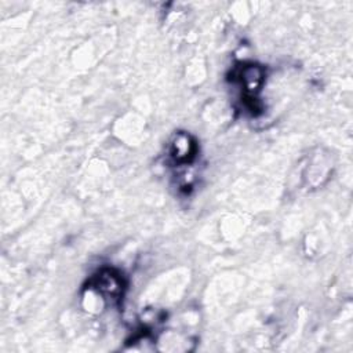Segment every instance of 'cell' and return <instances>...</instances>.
Returning <instances> with one entry per match:
<instances>
[{"instance_id": "obj_2", "label": "cell", "mask_w": 353, "mask_h": 353, "mask_svg": "<svg viewBox=\"0 0 353 353\" xmlns=\"http://www.w3.org/2000/svg\"><path fill=\"white\" fill-rule=\"evenodd\" d=\"M91 288L97 290L98 294L109 296L112 299H119L123 295L124 283L123 277L113 269H103L91 281Z\"/></svg>"}, {"instance_id": "obj_1", "label": "cell", "mask_w": 353, "mask_h": 353, "mask_svg": "<svg viewBox=\"0 0 353 353\" xmlns=\"http://www.w3.org/2000/svg\"><path fill=\"white\" fill-rule=\"evenodd\" d=\"M237 80L244 91L245 103L251 110H256V94L265 81V70L256 63H244L237 69Z\"/></svg>"}, {"instance_id": "obj_3", "label": "cell", "mask_w": 353, "mask_h": 353, "mask_svg": "<svg viewBox=\"0 0 353 353\" xmlns=\"http://www.w3.org/2000/svg\"><path fill=\"white\" fill-rule=\"evenodd\" d=\"M197 152L196 141L186 132H178L174 135L170 143V154L178 164L190 163Z\"/></svg>"}]
</instances>
